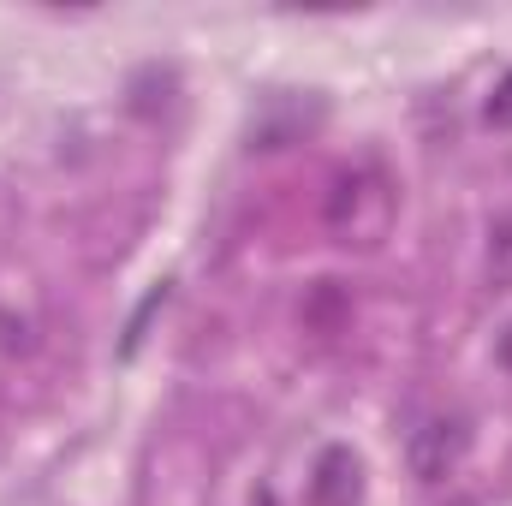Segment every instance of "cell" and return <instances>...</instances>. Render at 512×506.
I'll return each mask as SVG.
<instances>
[{"mask_svg": "<svg viewBox=\"0 0 512 506\" xmlns=\"http://www.w3.org/2000/svg\"><path fill=\"white\" fill-rule=\"evenodd\" d=\"M304 322H310V328H334V322H340V292H334V280L316 286V304L304 310Z\"/></svg>", "mask_w": 512, "mask_h": 506, "instance_id": "4", "label": "cell"}, {"mask_svg": "<svg viewBox=\"0 0 512 506\" xmlns=\"http://www.w3.org/2000/svg\"><path fill=\"white\" fill-rule=\"evenodd\" d=\"M501 364L512 370V328H507V340H501Z\"/></svg>", "mask_w": 512, "mask_h": 506, "instance_id": "6", "label": "cell"}, {"mask_svg": "<svg viewBox=\"0 0 512 506\" xmlns=\"http://www.w3.org/2000/svg\"><path fill=\"white\" fill-rule=\"evenodd\" d=\"M465 447H471V429L459 417H423L405 441V465H411L417 483H441L447 471H459Z\"/></svg>", "mask_w": 512, "mask_h": 506, "instance_id": "1", "label": "cell"}, {"mask_svg": "<svg viewBox=\"0 0 512 506\" xmlns=\"http://www.w3.org/2000/svg\"><path fill=\"white\" fill-rule=\"evenodd\" d=\"M364 501V471L352 447H328L310 471V506H358Z\"/></svg>", "mask_w": 512, "mask_h": 506, "instance_id": "2", "label": "cell"}, {"mask_svg": "<svg viewBox=\"0 0 512 506\" xmlns=\"http://www.w3.org/2000/svg\"><path fill=\"white\" fill-rule=\"evenodd\" d=\"M483 274L495 292H512V221L489 227V256H483Z\"/></svg>", "mask_w": 512, "mask_h": 506, "instance_id": "3", "label": "cell"}, {"mask_svg": "<svg viewBox=\"0 0 512 506\" xmlns=\"http://www.w3.org/2000/svg\"><path fill=\"white\" fill-rule=\"evenodd\" d=\"M489 126H512V72L501 78V90L489 96Z\"/></svg>", "mask_w": 512, "mask_h": 506, "instance_id": "5", "label": "cell"}]
</instances>
